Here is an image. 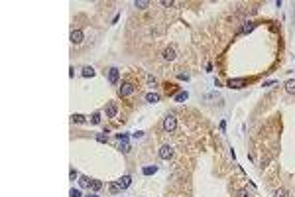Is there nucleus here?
<instances>
[{
    "mask_svg": "<svg viewBox=\"0 0 295 197\" xmlns=\"http://www.w3.org/2000/svg\"><path fill=\"white\" fill-rule=\"evenodd\" d=\"M146 101H148V103H158V101H159V95L158 93H148V95H146Z\"/></svg>",
    "mask_w": 295,
    "mask_h": 197,
    "instance_id": "10",
    "label": "nucleus"
},
{
    "mask_svg": "<svg viewBox=\"0 0 295 197\" xmlns=\"http://www.w3.org/2000/svg\"><path fill=\"white\" fill-rule=\"evenodd\" d=\"M97 142L104 144V142H106V136H104V134H97Z\"/></svg>",
    "mask_w": 295,
    "mask_h": 197,
    "instance_id": "21",
    "label": "nucleus"
},
{
    "mask_svg": "<svg viewBox=\"0 0 295 197\" xmlns=\"http://www.w3.org/2000/svg\"><path fill=\"white\" fill-rule=\"evenodd\" d=\"M132 93H134V85L132 83H124L120 87V95L122 97H128V95H132Z\"/></svg>",
    "mask_w": 295,
    "mask_h": 197,
    "instance_id": "6",
    "label": "nucleus"
},
{
    "mask_svg": "<svg viewBox=\"0 0 295 197\" xmlns=\"http://www.w3.org/2000/svg\"><path fill=\"white\" fill-rule=\"evenodd\" d=\"M130 183H132V178H130V175H122V178L116 181V185H118L120 189H126V187H130Z\"/></svg>",
    "mask_w": 295,
    "mask_h": 197,
    "instance_id": "4",
    "label": "nucleus"
},
{
    "mask_svg": "<svg viewBox=\"0 0 295 197\" xmlns=\"http://www.w3.org/2000/svg\"><path fill=\"white\" fill-rule=\"evenodd\" d=\"M142 172H144V175H152V174H155V172H158V168H155V166H146Z\"/></svg>",
    "mask_w": 295,
    "mask_h": 197,
    "instance_id": "11",
    "label": "nucleus"
},
{
    "mask_svg": "<svg viewBox=\"0 0 295 197\" xmlns=\"http://www.w3.org/2000/svg\"><path fill=\"white\" fill-rule=\"evenodd\" d=\"M71 197H81V191L79 189H71Z\"/></svg>",
    "mask_w": 295,
    "mask_h": 197,
    "instance_id": "23",
    "label": "nucleus"
},
{
    "mask_svg": "<svg viewBox=\"0 0 295 197\" xmlns=\"http://www.w3.org/2000/svg\"><path fill=\"white\" fill-rule=\"evenodd\" d=\"M71 120L77 122V124H81V122L85 120V116H81V114H73V116H71Z\"/></svg>",
    "mask_w": 295,
    "mask_h": 197,
    "instance_id": "16",
    "label": "nucleus"
},
{
    "mask_svg": "<svg viewBox=\"0 0 295 197\" xmlns=\"http://www.w3.org/2000/svg\"><path fill=\"white\" fill-rule=\"evenodd\" d=\"M100 187H103V183L100 181H93V189H100Z\"/></svg>",
    "mask_w": 295,
    "mask_h": 197,
    "instance_id": "24",
    "label": "nucleus"
},
{
    "mask_svg": "<svg viewBox=\"0 0 295 197\" xmlns=\"http://www.w3.org/2000/svg\"><path fill=\"white\" fill-rule=\"evenodd\" d=\"M252 30H254V24H246V26H244V28H242V34H248V32H252Z\"/></svg>",
    "mask_w": 295,
    "mask_h": 197,
    "instance_id": "19",
    "label": "nucleus"
},
{
    "mask_svg": "<svg viewBox=\"0 0 295 197\" xmlns=\"http://www.w3.org/2000/svg\"><path fill=\"white\" fill-rule=\"evenodd\" d=\"M79 185H81V187H89V185H91L89 178H85V175H81V178H79Z\"/></svg>",
    "mask_w": 295,
    "mask_h": 197,
    "instance_id": "13",
    "label": "nucleus"
},
{
    "mask_svg": "<svg viewBox=\"0 0 295 197\" xmlns=\"http://www.w3.org/2000/svg\"><path fill=\"white\" fill-rule=\"evenodd\" d=\"M91 120H93V124H98V122H100V114H98V113H94Z\"/></svg>",
    "mask_w": 295,
    "mask_h": 197,
    "instance_id": "20",
    "label": "nucleus"
},
{
    "mask_svg": "<svg viewBox=\"0 0 295 197\" xmlns=\"http://www.w3.org/2000/svg\"><path fill=\"white\" fill-rule=\"evenodd\" d=\"M69 175H71V179H75V178H79V174H77L75 169H71V174H69Z\"/></svg>",
    "mask_w": 295,
    "mask_h": 197,
    "instance_id": "25",
    "label": "nucleus"
},
{
    "mask_svg": "<svg viewBox=\"0 0 295 197\" xmlns=\"http://www.w3.org/2000/svg\"><path fill=\"white\" fill-rule=\"evenodd\" d=\"M175 101H177V103H181V101H187V93H179V95H175Z\"/></svg>",
    "mask_w": 295,
    "mask_h": 197,
    "instance_id": "18",
    "label": "nucleus"
},
{
    "mask_svg": "<svg viewBox=\"0 0 295 197\" xmlns=\"http://www.w3.org/2000/svg\"><path fill=\"white\" fill-rule=\"evenodd\" d=\"M171 156H173V148L171 146H161L159 148V158L161 160H169Z\"/></svg>",
    "mask_w": 295,
    "mask_h": 197,
    "instance_id": "2",
    "label": "nucleus"
},
{
    "mask_svg": "<svg viewBox=\"0 0 295 197\" xmlns=\"http://www.w3.org/2000/svg\"><path fill=\"white\" fill-rule=\"evenodd\" d=\"M161 6H173V2H171V0H163V2H161Z\"/></svg>",
    "mask_w": 295,
    "mask_h": 197,
    "instance_id": "26",
    "label": "nucleus"
},
{
    "mask_svg": "<svg viewBox=\"0 0 295 197\" xmlns=\"http://www.w3.org/2000/svg\"><path fill=\"white\" fill-rule=\"evenodd\" d=\"M93 75H94L93 67H83V77H93Z\"/></svg>",
    "mask_w": 295,
    "mask_h": 197,
    "instance_id": "14",
    "label": "nucleus"
},
{
    "mask_svg": "<svg viewBox=\"0 0 295 197\" xmlns=\"http://www.w3.org/2000/svg\"><path fill=\"white\" fill-rule=\"evenodd\" d=\"M118 75H120V73H118V69H116V67L108 69V81H110L112 85H116V83H118Z\"/></svg>",
    "mask_w": 295,
    "mask_h": 197,
    "instance_id": "7",
    "label": "nucleus"
},
{
    "mask_svg": "<svg viewBox=\"0 0 295 197\" xmlns=\"http://www.w3.org/2000/svg\"><path fill=\"white\" fill-rule=\"evenodd\" d=\"M87 197H98V195H87Z\"/></svg>",
    "mask_w": 295,
    "mask_h": 197,
    "instance_id": "27",
    "label": "nucleus"
},
{
    "mask_svg": "<svg viewBox=\"0 0 295 197\" xmlns=\"http://www.w3.org/2000/svg\"><path fill=\"white\" fill-rule=\"evenodd\" d=\"M276 197H289V193H287V189H277Z\"/></svg>",
    "mask_w": 295,
    "mask_h": 197,
    "instance_id": "17",
    "label": "nucleus"
},
{
    "mask_svg": "<svg viewBox=\"0 0 295 197\" xmlns=\"http://www.w3.org/2000/svg\"><path fill=\"white\" fill-rule=\"evenodd\" d=\"M134 6H136V8H148V6H150V2H148V0H136V2H134Z\"/></svg>",
    "mask_w": 295,
    "mask_h": 197,
    "instance_id": "12",
    "label": "nucleus"
},
{
    "mask_svg": "<svg viewBox=\"0 0 295 197\" xmlns=\"http://www.w3.org/2000/svg\"><path fill=\"white\" fill-rule=\"evenodd\" d=\"M163 128L167 132H173L175 128H177V118H175L173 114H167V116L163 118Z\"/></svg>",
    "mask_w": 295,
    "mask_h": 197,
    "instance_id": "1",
    "label": "nucleus"
},
{
    "mask_svg": "<svg viewBox=\"0 0 295 197\" xmlns=\"http://www.w3.org/2000/svg\"><path fill=\"white\" fill-rule=\"evenodd\" d=\"M285 91L287 93H295V81H287L285 83Z\"/></svg>",
    "mask_w": 295,
    "mask_h": 197,
    "instance_id": "15",
    "label": "nucleus"
},
{
    "mask_svg": "<svg viewBox=\"0 0 295 197\" xmlns=\"http://www.w3.org/2000/svg\"><path fill=\"white\" fill-rule=\"evenodd\" d=\"M175 57H177V51H175V47H173V46L167 47V49L163 51V59H165V61H173Z\"/></svg>",
    "mask_w": 295,
    "mask_h": 197,
    "instance_id": "5",
    "label": "nucleus"
},
{
    "mask_svg": "<svg viewBox=\"0 0 295 197\" xmlns=\"http://www.w3.org/2000/svg\"><path fill=\"white\" fill-rule=\"evenodd\" d=\"M71 42L73 43H81L83 42V32H81V30H73V32H71Z\"/></svg>",
    "mask_w": 295,
    "mask_h": 197,
    "instance_id": "8",
    "label": "nucleus"
},
{
    "mask_svg": "<svg viewBox=\"0 0 295 197\" xmlns=\"http://www.w3.org/2000/svg\"><path fill=\"white\" fill-rule=\"evenodd\" d=\"M104 110H106V116H108V118H114V116L118 114V107H116V103H108Z\"/></svg>",
    "mask_w": 295,
    "mask_h": 197,
    "instance_id": "3",
    "label": "nucleus"
},
{
    "mask_svg": "<svg viewBox=\"0 0 295 197\" xmlns=\"http://www.w3.org/2000/svg\"><path fill=\"white\" fill-rule=\"evenodd\" d=\"M242 85H246V79H230L228 81V87H234V89H238Z\"/></svg>",
    "mask_w": 295,
    "mask_h": 197,
    "instance_id": "9",
    "label": "nucleus"
},
{
    "mask_svg": "<svg viewBox=\"0 0 295 197\" xmlns=\"http://www.w3.org/2000/svg\"><path fill=\"white\" fill-rule=\"evenodd\" d=\"M236 197H250V195H248V191H246V189H240V191L236 193Z\"/></svg>",
    "mask_w": 295,
    "mask_h": 197,
    "instance_id": "22",
    "label": "nucleus"
}]
</instances>
